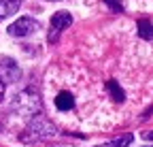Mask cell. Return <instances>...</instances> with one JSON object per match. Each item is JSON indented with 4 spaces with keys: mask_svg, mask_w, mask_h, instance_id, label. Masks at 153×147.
Segmentation results:
<instances>
[{
    "mask_svg": "<svg viewBox=\"0 0 153 147\" xmlns=\"http://www.w3.org/2000/svg\"><path fill=\"white\" fill-rule=\"evenodd\" d=\"M106 87H108V92L113 94V98L117 100V102H121V100L126 98V94H123V90H121V87L117 85V81H113V79H111V81L106 83Z\"/></svg>",
    "mask_w": 153,
    "mask_h": 147,
    "instance_id": "ba28073f",
    "label": "cell"
},
{
    "mask_svg": "<svg viewBox=\"0 0 153 147\" xmlns=\"http://www.w3.org/2000/svg\"><path fill=\"white\" fill-rule=\"evenodd\" d=\"M22 0H0V17H9L13 13H17Z\"/></svg>",
    "mask_w": 153,
    "mask_h": 147,
    "instance_id": "8992f818",
    "label": "cell"
},
{
    "mask_svg": "<svg viewBox=\"0 0 153 147\" xmlns=\"http://www.w3.org/2000/svg\"><path fill=\"white\" fill-rule=\"evenodd\" d=\"M104 4H106V7H111L115 13H121V4L117 2V0H104Z\"/></svg>",
    "mask_w": 153,
    "mask_h": 147,
    "instance_id": "30bf717a",
    "label": "cell"
},
{
    "mask_svg": "<svg viewBox=\"0 0 153 147\" xmlns=\"http://www.w3.org/2000/svg\"><path fill=\"white\" fill-rule=\"evenodd\" d=\"M55 132H57V130H55V126H53L45 115L36 113V115L32 117V122L28 124L26 132L19 137V139L26 141V143H32V141H38V139H49V137H53Z\"/></svg>",
    "mask_w": 153,
    "mask_h": 147,
    "instance_id": "6da1fadb",
    "label": "cell"
},
{
    "mask_svg": "<svg viewBox=\"0 0 153 147\" xmlns=\"http://www.w3.org/2000/svg\"><path fill=\"white\" fill-rule=\"evenodd\" d=\"M138 34H140V39H145V41H151L153 39V24L149 22V19H138Z\"/></svg>",
    "mask_w": 153,
    "mask_h": 147,
    "instance_id": "52a82bcc",
    "label": "cell"
},
{
    "mask_svg": "<svg viewBox=\"0 0 153 147\" xmlns=\"http://www.w3.org/2000/svg\"><path fill=\"white\" fill-rule=\"evenodd\" d=\"M15 109L24 115H36L41 111V96L36 90H24L15 96Z\"/></svg>",
    "mask_w": 153,
    "mask_h": 147,
    "instance_id": "7a4b0ae2",
    "label": "cell"
},
{
    "mask_svg": "<svg viewBox=\"0 0 153 147\" xmlns=\"http://www.w3.org/2000/svg\"><path fill=\"white\" fill-rule=\"evenodd\" d=\"M38 30H41V24H38L36 19H32V17H19L17 22H13L7 28V32L11 36H17V39H22V36H30V34H34Z\"/></svg>",
    "mask_w": 153,
    "mask_h": 147,
    "instance_id": "3957f363",
    "label": "cell"
},
{
    "mask_svg": "<svg viewBox=\"0 0 153 147\" xmlns=\"http://www.w3.org/2000/svg\"><path fill=\"white\" fill-rule=\"evenodd\" d=\"M143 139H149V141H153V132H143Z\"/></svg>",
    "mask_w": 153,
    "mask_h": 147,
    "instance_id": "7c38bea8",
    "label": "cell"
},
{
    "mask_svg": "<svg viewBox=\"0 0 153 147\" xmlns=\"http://www.w3.org/2000/svg\"><path fill=\"white\" fill-rule=\"evenodd\" d=\"M55 107L60 109V111H70V109L74 107V96L70 94V92H60L57 94V98H55Z\"/></svg>",
    "mask_w": 153,
    "mask_h": 147,
    "instance_id": "5b68a950",
    "label": "cell"
},
{
    "mask_svg": "<svg viewBox=\"0 0 153 147\" xmlns=\"http://www.w3.org/2000/svg\"><path fill=\"white\" fill-rule=\"evenodd\" d=\"M96 147H115L113 143H104V145H96Z\"/></svg>",
    "mask_w": 153,
    "mask_h": 147,
    "instance_id": "4fadbf2b",
    "label": "cell"
},
{
    "mask_svg": "<svg viewBox=\"0 0 153 147\" xmlns=\"http://www.w3.org/2000/svg\"><path fill=\"white\" fill-rule=\"evenodd\" d=\"M132 139H134L132 134H123V137H119V139H115V141H111V143H113L115 147H128V145L132 143Z\"/></svg>",
    "mask_w": 153,
    "mask_h": 147,
    "instance_id": "9c48e42d",
    "label": "cell"
},
{
    "mask_svg": "<svg viewBox=\"0 0 153 147\" xmlns=\"http://www.w3.org/2000/svg\"><path fill=\"white\" fill-rule=\"evenodd\" d=\"M72 24V15L68 11H57L53 17H51V24H49V43H55L60 32L64 28H68Z\"/></svg>",
    "mask_w": 153,
    "mask_h": 147,
    "instance_id": "277c9868",
    "label": "cell"
},
{
    "mask_svg": "<svg viewBox=\"0 0 153 147\" xmlns=\"http://www.w3.org/2000/svg\"><path fill=\"white\" fill-rule=\"evenodd\" d=\"M2 98H4V81L0 79V100H2Z\"/></svg>",
    "mask_w": 153,
    "mask_h": 147,
    "instance_id": "8fae6325",
    "label": "cell"
}]
</instances>
